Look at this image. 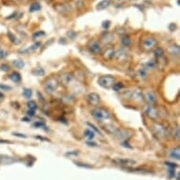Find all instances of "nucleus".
<instances>
[{
    "label": "nucleus",
    "instance_id": "nucleus-1",
    "mask_svg": "<svg viewBox=\"0 0 180 180\" xmlns=\"http://www.w3.org/2000/svg\"><path fill=\"white\" fill-rule=\"evenodd\" d=\"M98 85L104 89H112L113 84L115 83V77L110 76V75H107V76H101L98 78Z\"/></svg>",
    "mask_w": 180,
    "mask_h": 180
},
{
    "label": "nucleus",
    "instance_id": "nucleus-2",
    "mask_svg": "<svg viewBox=\"0 0 180 180\" xmlns=\"http://www.w3.org/2000/svg\"><path fill=\"white\" fill-rule=\"evenodd\" d=\"M58 87H59V82L56 78H54V77H49L44 84L45 91L49 94L56 92Z\"/></svg>",
    "mask_w": 180,
    "mask_h": 180
},
{
    "label": "nucleus",
    "instance_id": "nucleus-3",
    "mask_svg": "<svg viewBox=\"0 0 180 180\" xmlns=\"http://www.w3.org/2000/svg\"><path fill=\"white\" fill-rule=\"evenodd\" d=\"M92 116L98 121H102V120H107L110 118V114L108 112L107 109L102 108H95L94 109H92Z\"/></svg>",
    "mask_w": 180,
    "mask_h": 180
},
{
    "label": "nucleus",
    "instance_id": "nucleus-4",
    "mask_svg": "<svg viewBox=\"0 0 180 180\" xmlns=\"http://www.w3.org/2000/svg\"><path fill=\"white\" fill-rule=\"evenodd\" d=\"M157 45H158V41L153 37H146L142 41V48L146 52H149L152 49H154Z\"/></svg>",
    "mask_w": 180,
    "mask_h": 180
},
{
    "label": "nucleus",
    "instance_id": "nucleus-5",
    "mask_svg": "<svg viewBox=\"0 0 180 180\" xmlns=\"http://www.w3.org/2000/svg\"><path fill=\"white\" fill-rule=\"evenodd\" d=\"M152 130H153L154 134L158 138H164V137H166V135H167V128H166L163 124L157 123V122L153 123Z\"/></svg>",
    "mask_w": 180,
    "mask_h": 180
},
{
    "label": "nucleus",
    "instance_id": "nucleus-6",
    "mask_svg": "<svg viewBox=\"0 0 180 180\" xmlns=\"http://www.w3.org/2000/svg\"><path fill=\"white\" fill-rule=\"evenodd\" d=\"M100 100H101L100 95L96 92H91L87 95V101L92 106L97 107L100 103Z\"/></svg>",
    "mask_w": 180,
    "mask_h": 180
},
{
    "label": "nucleus",
    "instance_id": "nucleus-7",
    "mask_svg": "<svg viewBox=\"0 0 180 180\" xmlns=\"http://www.w3.org/2000/svg\"><path fill=\"white\" fill-rule=\"evenodd\" d=\"M144 112L152 120H157L158 118V112L157 108H155L152 105H149V106H146L145 107Z\"/></svg>",
    "mask_w": 180,
    "mask_h": 180
},
{
    "label": "nucleus",
    "instance_id": "nucleus-8",
    "mask_svg": "<svg viewBox=\"0 0 180 180\" xmlns=\"http://www.w3.org/2000/svg\"><path fill=\"white\" fill-rule=\"evenodd\" d=\"M115 164L119 166H126V167H130V166H134L137 162L134 159L131 158H114L112 160Z\"/></svg>",
    "mask_w": 180,
    "mask_h": 180
},
{
    "label": "nucleus",
    "instance_id": "nucleus-9",
    "mask_svg": "<svg viewBox=\"0 0 180 180\" xmlns=\"http://www.w3.org/2000/svg\"><path fill=\"white\" fill-rule=\"evenodd\" d=\"M112 135H113V137L116 138V139L121 140V141H124V140L128 139V138L130 137L129 131L124 130V129H120V128H117Z\"/></svg>",
    "mask_w": 180,
    "mask_h": 180
},
{
    "label": "nucleus",
    "instance_id": "nucleus-10",
    "mask_svg": "<svg viewBox=\"0 0 180 180\" xmlns=\"http://www.w3.org/2000/svg\"><path fill=\"white\" fill-rule=\"evenodd\" d=\"M130 98L137 103H141L144 101V95L140 90H135L132 92H130Z\"/></svg>",
    "mask_w": 180,
    "mask_h": 180
},
{
    "label": "nucleus",
    "instance_id": "nucleus-11",
    "mask_svg": "<svg viewBox=\"0 0 180 180\" xmlns=\"http://www.w3.org/2000/svg\"><path fill=\"white\" fill-rule=\"evenodd\" d=\"M88 48H89V51L92 54H100L101 53V45L98 41H92V43H90L88 45Z\"/></svg>",
    "mask_w": 180,
    "mask_h": 180
},
{
    "label": "nucleus",
    "instance_id": "nucleus-12",
    "mask_svg": "<svg viewBox=\"0 0 180 180\" xmlns=\"http://www.w3.org/2000/svg\"><path fill=\"white\" fill-rule=\"evenodd\" d=\"M128 58V55L127 53L123 50V49H119L117 51H115V55H114V58L116 61H126Z\"/></svg>",
    "mask_w": 180,
    "mask_h": 180
},
{
    "label": "nucleus",
    "instance_id": "nucleus-13",
    "mask_svg": "<svg viewBox=\"0 0 180 180\" xmlns=\"http://www.w3.org/2000/svg\"><path fill=\"white\" fill-rule=\"evenodd\" d=\"M60 78H61V82L65 86L70 85L71 83L73 82V80H74V76L71 74H69V73L62 74Z\"/></svg>",
    "mask_w": 180,
    "mask_h": 180
},
{
    "label": "nucleus",
    "instance_id": "nucleus-14",
    "mask_svg": "<svg viewBox=\"0 0 180 180\" xmlns=\"http://www.w3.org/2000/svg\"><path fill=\"white\" fill-rule=\"evenodd\" d=\"M55 9L61 14H67L71 11V7L67 4H57L55 5Z\"/></svg>",
    "mask_w": 180,
    "mask_h": 180
},
{
    "label": "nucleus",
    "instance_id": "nucleus-15",
    "mask_svg": "<svg viewBox=\"0 0 180 180\" xmlns=\"http://www.w3.org/2000/svg\"><path fill=\"white\" fill-rule=\"evenodd\" d=\"M144 100L149 104V105H154L156 102V95L154 92H147L144 95Z\"/></svg>",
    "mask_w": 180,
    "mask_h": 180
},
{
    "label": "nucleus",
    "instance_id": "nucleus-16",
    "mask_svg": "<svg viewBox=\"0 0 180 180\" xmlns=\"http://www.w3.org/2000/svg\"><path fill=\"white\" fill-rule=\"evenodd\" d=\"M114 55H115V50L114 49H112V48H108L103 53V57L107 61H112L114 58Z\"/></svg>",
    "mask_w": 180,
    "mask_h": 180
},
{
    "label": "nucleus",
    "instance_id": "nucleus-17",
    "mask_svg": "<svg viewBox=\"0 0 180 180\" xmlns=\"http://www.w3.org/2000/svg\"><path fill=\"white\" fill-rule=\"evenodd\" d=\"M110 4H112V0H102V1H100L97 5H96V10H103L108 8Z\"/></svg>",
    "mask_w": 180,
    "mask_h": 180
},
{
    "label": "nucleus",
    "instance_id": "nucleus-18",
    "mask_svg": "<svg viewBox=\"0 0 180 180\" xmlns=\"http://www.w3.org/2000/svg\"><path fill=\"white\" fill-rule=\"evenodd\" d=\"M170 157L172 158H174L176 160H179L180 159V148L179 147H175L174 149H172L170 151Z\"/></svg>",
    "mask_w": 180,
    "mask_h": 180
},
{
    "label": "nucleus",
    "instance_id": "nucleus-19",
    "mask_svg": "<svg viewBox=\"0 0 180 180\" xmlns=\"http://www.w3.org/2000/svg\"><path fill=\"white\" fill-rule=\"evenodd\" d=\"M168 52H169L171 55H174V56H179L180 47H179V45H171V46L168 48Z\"/></svg>",
    "mask_w": 180,
    "mask_h": 180
},
{
    "label": "nucleus",
    "instance_id": "nucleus-20",
    "mask_svg": "<svg viewBox=\"0 0 180 180\" xmlns=\"http://www.w3.org/2000/svg\"><path fill=\"white\" fill-rule=\"evenodd\" d=\"M15 161H16L15 158L8 157V156H1L0 157V162L3 163V164H10V163H13Z\"/></svg>",
    "mask_w": 180,
    "mask_h": 180
},
{
    "label": "nucleus",
    "instance_id": "nucleus-21",
    "mask_svg": "<svg viewBox=\"0 0 180 180\" xmlns=\"http://www.w3.org/2000/svg\"><path fill=\"white\" fill-rule=\"evenodd\" d=\"M10 78L13 81V82H15V83H18L21 81L22 77H21V75L18 73V72H13L10 75Z\"/></svg>",
    "mask_w": 180,
    "mask_h": 180
},
{
    "label": "nucleus",
    "instance_id": "nucleus-22",
    "mask_svg": "<svg viewBox=\"0 0 180 180\" xmlns=\"http://www.w3.org/2000/svg\"><path fill=\"white\" fill-rule=\"evenodd\" d=\"M104 127V130L107 132V133H108V134H113L114 132H115V130L117 129L113 124H109V123H108V124H105V126L103 127Z\"/></svg>",
    "mask_w": 180,
    "mask_h": 180
},
{
    "label": "nucleus",
    "instance_id": "nucleus-23",
    "mask_svg": "<svg viewBox=\"0 0 180 180\" xmlns=\"http://www.w3.org/2000/svg\"><path fill=\"white\" fill-rule=\"evenodd\" d=\"M32 74L34 76H45V70L43 68L37 67V68H35V69H33V70H32Z\"/></svg>",
    "mask_w": 180,
    "mask_h": 180
},
{
    "label": "nucleus",
    "instance_id": "nucleus-24",
    "mask_svg": "<svg viewBox=\"0 0 180 180\" xmlns=\"http://www.w3.org/2000/svg\"><path fill=\"white\" fill-rule=\"evenodd\" d=\"M155 67H156V62L154 61H152V60L148 61L143 65V69H144V70H152V69H154Z\"/></svg>",
    "mask_w": 180,
    "mask_h": 180
},
{
    "label": "nucleus",
    "instance_id": "nucleus-25",
    "mask_svg": "<svg viewBox=\"0 0 180 180\" xmlns=\"http://www.w3.org/2000/svg\"><path fill=\"white\" fill-rule=\"evenodd\" d=\"M122 45L124 47H129L131 45V39L128 36H123L122 38Z\"/></svg>",
    "mask_w": 180,
    "mask_h": 180
},
{
    "label": "nucleus",
    "instance_id": "nucleus-26",
    "mask_svg": "<svg viewBox=\"0 0 180 180\" xmlns=\"http://www.w3.org/2000/svg\"><path fill=\"white\" fill-rule=\"evenodd\" d=\"M41 4L38 3V2H34L30 5L29 7V12H35V11H38L41 10Z\"/></svg>",
    "mask_w": 180,
    "mask_h": 180
},
{
    "label": "nucleus",
    "instance_id": "nucleus-27",
    "mask_svg": "<svg viewBox=\"0 0 180 180\" xmlns=\"http://www.w3.org/2000/svg\"><path fill=\"white\" fill-rule=\"evenodd\" d=\"M12 64H13V66L18 68V69H23L25 67V62L22 60H14L12 61Z\"/></svg>",
    "mask_w": 180,
    "mask_h": 180
},
{
    "label": "nucleus",
    "instance_id": "nucleus-28",
    "mask_svg": "<svg viewBox=\"0 0 180 180\" xmlns=\"http://www.w3.org/2000/svg\"><path fill=\"white\" fill-rule=\"evenodd\" d=\"M84 136L87 138V139H89V140H92L93 138H94V132L92 130V129H86L85 131H84Z\"/></svg>",
    "mask_w": 180,
    "mask_h": 180
},
{
    "label": "nucleus",
    "instance_id": "nucleus-29",
    "mask_svg": "<svg viewBox=\"0 0 180 180\" xmlns=\"http://www.w3.org/2000/svg\"><path fill=\"white\" fill-rule=\"evenodd\" d=\"M23 95H24L25 98L29 99L31 97V95H32V91L29 88H25V89L23 90Z\"/></svg>",
    "mask_w": 180,
    "mask_h": 180
},
{
    "label": "nucleus",
    "instance_id": "nucleus-30",
    "mask_svg": "<svg viewBox=\"0 0 180 180\" xmlns=\"http://www.w3.org/2000/svg\"><path fill=\"white\" fill-rule=\"evenodd\" d=\"M155 56L157 57V58H161V57H163V55H164V50L161 48V47H158V48H156L155 49Z\"/></svg>",
    "mask_w": 180,
    "mask_h": 180
},
{
    "label": "nucleus",
    "instance_id": "nucleus-31",
    "mask_svg": "<svg viewBox=\"0 0 180 180\" xmlns=\"http://www.w3.org/2000/svg\"><path fill=\"white\" fill-rule=\"evenodd\" d=\"M76 166H78V167H81V168H87V169H92V165H90V164H86V163H82V162H76V161H75L74 162Z\"/></svg>",
    "mask_w": 180,
    "mask_h": 180
},
{
    "label": "nucleus",
    "instance_id": "nucleus-32",
    "mask_svg": "<svg viewBox=\"0 0 180 180\" xmlns=\"http://www.w3.org/2000/svg\"><path fill=\"white\" fill-rule=\"evenodd\" d=\"M123 85L122 82H117V83H114V84H113L112 89L115 92H119V91H121L123 89Z\"/></svg>",
    "mask_w": 180,
    "mask_h": 180
},
{
    "label": "nucleus",
    "instance_id": "nucleus-33",
    "mask_svg": "<svg viewBox=\"0 0 180 180\" xmlns=\"http://www.w3.org/2000/svg\"><path fill=\"white\" fill-rule=\"evenodd\" d=\"M8 37H9V39L12 41L13 44H19L20 43V41L17 40V38L14 35H13L11 32H8Z\"/></svg>",
    "mask_w": 180,
    "mask_h": 180
},
{
    "label": "nucleus",
    "instance_id": "nucleus-34",
    "mask_svg": "<svg viewBox=\"0 0 180 180\" xmlns=\"http://www.w3.org/2000/svg\"><path fill=\"white\" fill-rule=\"evenodd\" d=\"M27 107H29V109H33V110H35V109L38 108V105H37V103H36L34 100H31V101H29V103H27Z\"/></svg>",
    "mask_w": 180,
    "mask_h": 180
},
{
    "label": "nucleus",
    "instance_id": "nucleus-35",
    "mask_svg": "<svg viewBox=\"0 0 180 180\" xmlns=\"http://www.w3.org/2000/svg\"><path fill=\"white\" fill-rule=\"evenodd\" d=\"M164 163H165V165H167V166H168V167H169L170 169H176V168L178 167V165H177V164H175V163H174V162H170V161H165Z\"/></svg>",
    "mask_w": 180,
    "mask_h": 180
},
{
    "label": "nucleus",
    "instance_id": "nucleus-36",
    "mask_svg": "<svg viewBox=\"0 0 180 180\" xmlns=\"http://www.w3.org/2000/svg\"><path fill=\"white\" fill-rule=\"evenodd\" d=\"M45 33L44 31L40 30V31H37V32H35V33L33 34V39L40 38V37H41V36H45Z\"/></svg>",
    "mask_w": 180,
    "mask_h": 180
},
{
    "label": "nucleus",
    "instance_id": "nucleus-37",
    "mask_svg": "<svg viewBox=\"0 0 180 180\" xmlns=\"http://www.w3.org/2000/svg\"><path fill=\"white\" fill-rule=\"evenodd\" d=\"M87 124H88V126H89V127H90L91 128H92V129H93V130H94L95 132H97V133H98L99 135H101V136H102V134H101L100 130H99V129H98L97 127H96L94 126V124H92V123H87Z\"/></svg>",
    "mask_w": 180,
    "mask_h": 180
},
{
    "label": "nucleus",
    "instance_id": "nucleus-38",
    "mask_svg": "<svg viewBox=\"0 0 180 180\" xmlns=\"http://www.w3.org/2000/svg\"><path fill=\"white\" fill-rule=\"evenodd\" d=\"M9 69H10V67H9V65L6 64V63H3V64L0 65V70H1L2 72H8V71H9Z\"/></svg>",
    "mask_w": 180,
    "mask_h": 180
},
{
    "label": "nucleus",
    "instance_id": "nucleus-39",
    "mask_svg": "<svg viewBox=\"0 0 180 180\" xmlns=\"http://www.w3.org/2000/svg\"><path fill=\"white\" fill-rule=\"evenodd\" d=\"M78 155V152L77 151H71V152H68V153L65 154L66 157H71V156H75L76 157Z\"/></svg>",
    "mask_w": 180,
    "mask_h": 180
},
{
    "label": "nucleus",
    "instance_id": "nucleus-40",
    "mask_svg": "<svg viewBox=\"0 0 180 180\" xmlns=\"http://www.w3.org/2000/svg\"><path fill=\"white\" fill-rule=\"evenodd\" d=\"M139 75L142 78H145L146 77V70H144V69H141V70H139Z\"/></svg>",
    "mask_w": 180,
    "mask_h": 180
},
{
    "label": "nucleus",
    "instance_id": "nucleus-41",
    "mask_svg": "<svg viewBox=\"0 0 180 180\" xmlns=\"http://www.w3.org/2000/svg\"><path fill=\"white\" fill-rule=\"evenodd\" d=\"M33 127H45V123H43V122H36V123H33Z\"/></svg>",
    "mask_w": 180,
    "mask_h": 180
},
{
    "label": "nucleus",
    "instance_id": "nucleus-42",
    "mask_svg": "<svg viewBox=\"0 0 180 180\" xmlns=\"http://www.w3.org/2000/svg\"><path fill=\"white\" fill-rule=\"evenodd\" d=\"M8 56V52L4 50H0V59H5Z\"/></svg>",
    "mask_w": 180,
    "mask_h": 180
},
{
    "label": "nucleus",
    "instance_id": "nucleus-43",
    "mask_svg": "<svg viewBox=\"0 0 180 180\" xmlns=\"http://www.w3.org/2000/svg\"><path fill=\"white\" fill-rule=\"evenodd\" d=\"M0 89L3 90V91H9V90H11V87L4 85V84H0Z\"/></svg>",
    "mask_w": 180,
    "mask_h": 180
},
{
    "label": "nucleus",
    "instance_id": "nucleus-44",
    "mask_svg": "<svg viewBox=\"0 0 180 180\" xmlns=\"http://www.w3.org/2000/svg\"><path fill=\"white\" fill-rule=\"evenodd\" d=\"M174 137H175V139H176L177 141H179V138H180L179 127H176V128H175V136H174Z\"/></svg>",
    "mask_w": 180,
    "mask_h": 180
},
{
    "label": "nucleus",
    "instance_id": "nucleus-45",
    "mask_svg": "<svg viewBox=\"0 0 180 180\" xmlns=\"http://www.w3.org/2000/svg\"><path fill=\"white\" fill-rule=\"evenodd\" d=\"M67 35H68V37L69 38H71V39H74L75 37H76V33L74 32V31H69V32H67Z\"/></svg>",
    "mask_w": 180,
    "mask_h": 180
},
{
    "label": "nucleus",
    "instance_id": "nucleus-46",
    "mask_svg": "<svg viewBox=\"0 0 180 180\" xmlns=\"http://www.w3.org/2000/svg\"><path fill=\"white\" fill-rule=\"evenodd\" d=\"M103 27L104 29H108V26L110 25V21H105V22H103Z\"/></svg>",
    "mask_w": 180,
    "mask_h": 180
},
{
    "label": "nucleus",
    "instance_id": "nucleus-47",
    "mask_svg": "<svg viewBox=\"0 0 180 180\" xmlns=\"http://www.w3.org/2000/svg\"><path fill=\"white\" fill-rule=\"evenodd\" d=\"M12 135H14L16 137H19V138H26V136L25 134H21V133H17V132H13Z\"/></svg>",
    "mask_w": 180,
    "mask_h": 180
},
{
    "label": "nucleus",
    "instance_id": "nucleus-48",
    "mask_svg": "<svg viewBox=\"0 0 180 180\" xmlns=\"http://www.w3.org/2000/svg\"><path fill=\"white\" fill-rule=\"evenodd\" d=\"M169 177H175L174 169H170V171H169Z\"/></svg>",
    "mask_w": 180,
    "mask_h": 180
},
{
    "label": "nucleus",
    "instance_id": "nucleus-49",
    "mask_svg": "<svg viewBox=\"0 0 180 180\" xmlns=\"http://www.w3.org/2000/svg\"><path fill=\"white\" fill-rule=\"evenodd\" d=\"M175 29H176V25H175V24H174V23H172V24H170V25H169V29H170L171 31H174V30H175Z\"/></svg>",
    "mask_w": 180,
    "mask_h": 180
},
{
    "label": "nucleus",
    "instance_id": "nucleus-50",
    "mask_svg": "<svg viewBox=\"0 0 180 180\" xmlns=\"http://www.w3.org/2000/svg\"><path fill=\"white\" fill-rule=\"evenodd\" d=\"M27 115L33 117V116L35 115V110H33V109H29V112H27Z\"/></svg>",
    "mask_w": 180,
    "mask_h": 180
},
{
    "label": "nucleus",
    "instance_id": "nucleus-51",
    "mask_svg": "<svg viewBox=\"0 0 180 180\" xmlns=\"http://www.w3.org/2000/svg\"><path fill=\"white\" fill-rule=\"evenodd\" d=\"M0 143H10V142L7 140H0Z\"/></svg>",
    "mask_w": 180,
    "mask_h": 180
},
{
    "label": "nucleus",
    "instance_id": "nucleus-52",
    "mask_svg": "<svg viewBox=\"0 0 180 180\" xmlns=\"http://www.w3.org/2000/svg\"><path fill=\"white\" fill-rule=\"evenodd\" d=\"M86 143H87L88 145H90V146H96L95 143H92V142H87Z\"/></svg>",
    "mask_w": 180,
    "mask_h": 180
},
{
    "label": "nucleus",
    "instance_id": "nucleus-53",
    "mask_svg": "<svg viewBox=\"0 0 180 180\" xmlns=\"http://www.w3.org/2000/svg\"><path fill=\"white\" fill-rule=\"evenodd\" d=\"M175 175H176V180H179V173H177V174H175Z\"/></svg>",
    "mask_w": 180,
    "mask_h": 180
},
{
    "label": "nucleus",
    "instance_id": "nucleus-54",
    "mask_svg": "<svg viewBox=\"0 0 180 180\" xmlns=\"http://www.w3.org/2000/svg\"><path fill=\"white\" fill-rule=\"evenodd\" d=\"M2 97H4V95H3V93L0 92V98H2Z\"/></svg>",
    "mask_w": 180,
    "mask_h": 180
},
{
    "label": "nucleus",
    "instance_id": "nucleus-55",
    "mask_svg": "<svg viewBox=\"0 0 180 180\" xmlns=\"http://www.w3.org/2000/svg\"><path fill=\"white\" fill-rule=\"evenodd\" d=\"M23 121H25V122H29V119H26V118H25V119L23 118Z\"/></svg>",
    "mask_w": 180,
    "mask_h": 180
}]
</instances>
